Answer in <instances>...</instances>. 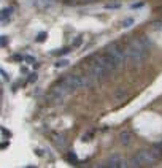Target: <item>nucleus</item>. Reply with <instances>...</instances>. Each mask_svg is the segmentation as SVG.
I'll use <instances>...</instances> for the list:
<instances>
[{"label": "nucleus", "mask_w": 162, "mask_h": 168, "mask_svg": "<svg viewBox=\"0 0 162 168\" xmlns=\"http://www.w3.org/2000/svg\"><path fill=\"white\" fill-rule=\"evenodd\" d=\"M146 54H148V46L145 44L143 40H133L129 48L126 49V60L130 64H142L145 59H146Z\"/></svg>", "instance_id": "nucleus-1"}, {"label": "nucleus", "mask_w": 162, "mask_h": 168, "mask_svg": "<svg viewBox=\"0 0 162 168\" xmlns=\"http://www.w3.org/2000/svg\"><path fill=\"white\" fill-rule=\"evenodd\" d=\"M107 54L110 56L111 59H113L116 68H118L119 65L124 64V60H126V51H122V49H121L116 43H111L110 46L107 48Z\"/></svg>", "instance_id": "nucleus-2"}, {"label": "nucleus", "mask_w": 162, "mask_h": 168, "mask_svg": "<svg viewBox=\"0 0 162 168\" xmlns=\"http://www.w3.org/2000/svg\"><path fill=\"white\" fill-rule=\"evenodd\" d=\"M135 157L138 159L140 165H151V164H154V160H156V155L151 152V151H140Z\"/></svg>", "instance_id": "nucleus-3"}, {"label": "nucleus", "mask_w": 162, "mask_h": 168, "mask_svg": "<svg viewBox=\"0 0 162 168\" xmlns=\"http://www.w3.org/2000/svg\"><path fill=\"white\" fill-rule=\"evenodd\" d=\"M108 73H110V70H108L102 62H100V59L92 65V76H94V78H99V80H100V78L107 76Z\"/></svg>", "instance_id": "nucleus-4"}, {"label": "nucleus", "mask_w": 162, "mask_h": 168, "mask_svg": "<svg viewBox=\"0 0 162 168\" xmlns=\"http://www.w3.org/2000/svg\"><path fill=\"white\" fill-rule=\"evenodd\" d=\"M64 82L69 86L70 91H76V89H80L84 86V81H83V78H78V76H69V78H65Z\"/></svg>", "instance_id": "nucleus-5"}, {"label": "nucleus", "mask_w": 162, "mask_h": 168, "mask_svg": "<svg viewBox=\"0 0 162 168\" xmlns=\"http://www.w3.org/2000/svg\"><path fill=\"white\" fill-rule=\"evenodd\" d=\"M108 165H110L111 168H119V166H124L126 164H124V159H122L121 155L113 154V155L108 159Z\"/></svg>", "instance_id": "nucleus-6"}, {"label": "nucleus", "mask_w": 162, "mask_h": 168, "mask_svg": "<svg viewBox=\"0 0 162 168\" xmlns=\"http://www.w3.org/2000/svg\"><path fill=\"white\" fill-rule=\"evenodd\" d=\"M130 138H132L130 132H121V135H119V141H121L122 144H129V143H130Z\"/></svg>", "instance_id": "nucleus-7"}, {"label": "nucleus", "mask_w": 162, "mask_h": 168, "mask_svg": "<svg viewBox=\"0 0 162 168\" xmlns=\"http://www.w3.org/2000/svg\"><path fill=\"white\" fill-rule=\"evenodd\" d=\"M132 24H133V19L132 18H127V19L122 21V27H130Z\"/></svg>", "instance_id": "nucleus-8"}, {"label": "nucleus", "mask_w": 162, "mask_h": 168, "mask_svg": "<svg viewBox=\"0 0 162 168\" xmlns=\"http://www.w3.org/2000/svg\"><path fill=\"white\" fill-rule=\"evenodd\" d=\"M56 144H57V146H60V148H64V146H65L64 138H62V136H56Z\"/></svg>", "instance_id": "nucleus-9"}, {"label": "nucleus", "mask_w": 162, "mask_h": 168, "mask_svg": "<svg viewBox=\"0 0 162 168\" xmlns=\"http://www.w3.org/2000/svg\"><path fill=\"white\" fill-rule=\"evenodd\" d=\"M65 65H69V60H67V59H64V60H59V62H56V67H57V68H59V67H65Z\"/></svg>", "instance_id": "nucleus-10"}, {"label": "nucleus", "mask_w": 162, "mask_h": 168, "mask_svg": "<svg viewBox=\"0 0 162 168\" xmlns=\"http://www.w3.org/2000/svg\"><path fill=\"white\" fill-rule=\"evenodd\" d=\"M44 38H46V33H44V32H41V33H40V35H38V38H37V41H43V40H44Z\"/></svg>", "instance_id": "nucleus-11"}, {"label": "nucleus", "mask_w": 162, "mask_h": 168, "mask_svg": "<svg viewBox=\"0 0 162 168\" xmlns=\"http://www.w3.org/2000/svg\"><path fill=\"white\" fill-rule=\"evenodd\" d=\"M80 44H81V38H76L75 43H73V46H80Z\"/></svg>", "instance_id": "nucleus-12"}, {"label": "nucleus", "mask_w": 162, "mask_h": 168, "mask_svg": "<svg viewBox=\"0 0 162 168\" xmlns=\"http://www.w3.org/2000/svg\"><path fill=\"white\" fill-rule=\"evenodd\" d=\"M5 44H7V38L2 37V46H5Z\"/></svg>", "instance_id": "nucleus-13"}, {"label": "nucleus", "mask_w": 162, "mask_h": 168, "mask_svg": "<svg viewBox=\"0 0 162 168\" xmlns=\"http://www.w3.org/2000/svg\"><path fill=\"white\" fill-rule=\"evenodd\" d=\"M27 60H29V64H33V62H35V59H32V57H27Z\"/></svg>", "instance_id": "nucleus-14"}]
</instances>
